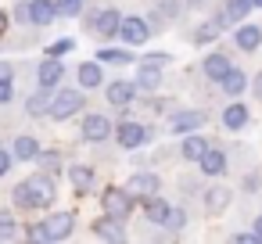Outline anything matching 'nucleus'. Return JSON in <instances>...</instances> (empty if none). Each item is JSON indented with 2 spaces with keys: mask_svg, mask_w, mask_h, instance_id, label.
<instances>
[{
  "mask_svg": "<svg viewBox=\"0 0 262 244\" xmlns=\"http://www.w3.org/2000/svg\"><path fill=\"white\" fill-rule=\"evenodd\" d=\"M79 108H86L83 90H58L54 101H51V119H54V122H65V119H72Z\"/></svg>",
  "mask_w": 262,
  "mask_h": 244,
  "instance_id": "obj_1",
  "label": "nucleus"
},
{
  "mask_svg": "<svg viewBox=\"0 0 262 244\" xmlns=\"http://www.w3.org/2000/svg\"><path fill=\"white\" fill-rule=\"evenodd\" d=\"M26 187H29V194H33V208H51L54 205V197H58V190H54V180H51V172H36V176H29L26 180Z\"/></svg>",
  "mask_w": 262,
  "mask_h": 244,
  "instance_id": "obj_2",
  "label": "nucleus"
},
{
  "mask_svg": "<svg viewBox=\"0 0 262 244\" xmlns=\"http://www.w3.org/2000/svg\"><path fill=\"white\" fill-rule=\"evenodd\" d=\"M101 201H104V212H108V215H115V219H126V215L133 212V190H129V187H126V190L108 187Z\"/></svg>",
  "mask_w": 262,
  "mask_h": 244,
  "instance_id": "obj_3",
  "label": "nucleus"
},
{
  "mask_svg": "<svg viewBox=\"0 0 262 244\" xmlns=\"http://www.w3.org/2000/svg\"><path fill=\"white\" fill-rule=\"evenodd\" d=\"M119 26H122V11H115V8H104V11H97V15L90 18V33H94V36H101V40L115 36V33H119Z\"/></svg>",
  "mask_w": 262,
  "mask_h": 244,
  "instance_id": "obj_4",
  "label": "nucleus"
},
{
  "mask_svg": "<svg viewBox=\"0 0 262 244\" xmlns=\"http://www.w3.org/2000/svg\"><path fill=\"white\" fill-rule=\"evenodd\" d=\"M119 33H122V40H126L129 47H140V43H147V36H151V26H147L140 15H122V26H119Z\"/></svg>",
  "mask_w": 262,
  "mask_h": 244,
  "instance_id": "obj_5",
  "label": "nucleus"
},
{
  "mask_svg": "<svg viewBox=\"0 0 262 244\" xmlns=\"http://www.w3.org/2000/svg\"><path fill=\"white\" fill-rule=\"evenodd\" d=\"M115 140H119L126 151H133V147H144V144L151 140V129L140 126V122H122V126L115 129Z\"/></svg>",
  "mask_w": 262,
  "mask_h": 244,
  "instance_id": "obj_6",
  "label": "nucleus"
},
{
  "mask_svg": "<svg viewBox=\"0 0 262 244\" xmlns=\"http://www.w3.org/2000/svg\"><path fill=\"white\" fill-rule=\"evenodd\" d=\"M43 226H47L51 240H65V237H72V230H76V212H54V215L43 219Z\"/></svg>",
  "mask_w": 262,
  "mask_h": 244,
  "instance_id": "obj_7",
  "label": "nucleus"
},
{
  "mask_svg": "<svg viewBox=\"0 0 262 244\" xmlns=\"http://www.w3.org/2000/svg\"><path fill=\"white\" fill-rule=\"evenodd\" d=\"M137 94H140V90H137V83H129V79H115V83L104 90V97H108L112 108H129V101H133Z\"/></svg>",
  "mask_w": 262,
  "mask_h": 244,
  "instance_id": "obj_8",
  "label": "nucleus"
},
{
  "mask_svg": "<svg viewBox=\"0 0 262 244\" xmlns=\"http://www.w3.org/2000/svg\"><path fill=\"white\" fill-rule=\"evenodd\" d=\"M108 137H112V122H108L104 115H86V119H83V140L101 144V140H108Z\"/></svg>",
  "mask_w": 262,
  "mask_h": 244,
  "instance_id": "obj_9",
  "label": "nucleus"
},
{
  "mask_svg": "<svg viewBox=\"0 0 262 244\" xmlns=\"http://www.w3.org/2000/svg\"><path fill=\"white\" fill-rule=\"evenodd\" d=\"M201 126H205V112H176V115H169L172 133H194Z\"/></svg>",
  "mask_w": 262,
  "mask_h": 244,
  "instance_id": "obj_10",
  "label": "nucleus"
},
{
  "mask_svg": "<svg viewBox=\"0 0 262 244\" xmlns=\"http://www.w3.org/2000/svg\"><path fill=\"white\" fill-rule=\"evenodd\" d=\"M230 197H233L230 187H208V190H205V212H208V215H223V212L230 208Z\"/></svg>",
  "mask_w": 262,
  "mask_h": 244,
  "instance_id": "obj_11",
  "label": "nucleus"
},
{
  "mask_svg": "<svg viewBox=\"0 0 262 244\" xmlns=\"http://www.w3.org/2000/svg\"><path fill=\"white\" fill-rule=\"evenodd\" d=\"M58 18V4L54 0H29V22L33 26H51Z\"/></svg>",
  "mask_w": 262,
  "mask_h": 244,
  "instance_id": "obj_12",
  "label": "nucleus"
},
{
  "mask_svg": "<svg viewBox=\"0 0 262 244\" xmlns=\"http://www.w3.org/2000/svg\"><path fill=\"white\" fill-rule=\"evenodd\" d=\"M251 8H255V0H226V8H223V15H219L215 22H219V26L226 29V26L241 22V18H244V15L251 11Z\"/></svg>",
  "mask_w": 262,
  "mask_h": 244,
  "instance_id": "obj_13",
  "label": "nucleus"
},
{
  "mask_svg": "<svg viewBox=\"0 0 262 244\" xmlns=\"http://www.w3.org/2000/svg\"><path fill=\"white\" fill-rule=\"evenodd\" d=\"M198 169H201L205 176H219V172H226V154L215 151V147H208V151L198 158Z\"/></svg>",
  "mask_w": 262,
  "mask_h": 244,
  "instance_id": "obj_14",
  "label": "nucleus"
},
{
  "mask_svg": "<svg viewBox=\"0 0 262 244\" xmlns=\"http://www.w3.org/2000/svg\"><path fill=\"white\" fill-rule=\"evenodd\" d=\"M158 86H162V69H158V65H140L137 90H140V94H155Z\"/></svg>",
  "mask_w": 262,
  "mask_h": 244,
  "instance_id": "obj_15",
  "label": "nucleus"
},
{
  "mask_svg": "<svg viewBox=\"0 0 262 244\" xmlns=\"http://www.w3.org/2000/svg\"><path fill=\"white\" fill-rule=\"evenodd\" d=\"M129 190H133V194L151 197V194H158V190H162V180H158L155 172H137V176L129 180Z\"/></svg>",
  "mask_w": 262,
  "mask_h": 244,
  "instance_id": "obj_16",
  "label": "nucleus"
},
{
  "mask_svg": "<svg viewBox=\"0 0 262 244\" xmlns=\"http://www.w3.org/2000/svg\"><path fill=\"white\" fill-rule=\"evenodd\" d=\"M169 201L165 197H158V194H151L147 197V205H144V215H147V223H155V226H165V215H169Z\"/></svg>",
  "mask_w": 262,
  "mask_h": 244,
  "instance_id": "obj_17",
  "label": "nucleus"
},
{
  "mask_svg": "<svg viewBox=\"0 0 262 244\" xmlns=\"http://www.w3.org/2000/svg\"><path fill=\"white\" fill-rule=\"evenodd\" d=\"M230 69H233V65H230V58H226V54H219V51H215V54H208V58H205V65H201V72H205L208 79H223Z\"/></svg>",
  "mask_w": 262,
  "mask_h": 244,
  "instance_id": "obj_18",
  "label": "nucleus"
},
{
  "mask_svg": "<svg viewBox=\"0 0 262 244\" xmlns=\"http://www.w3.org/2000/svg\"><path fill=\"white\" fill-rule=\"evenodd\" d=\"M36 76H40V86H47V90H51V86H54V83L65 76V69H61V58H47V61L36 69Z\"/></svg>",
  "mask_w": 262,
  "mask_h": 244,
  "instance_id": "obj_19",
  "label": "nucleus"
},
{
  "mask_svg": "<svg viewBox=\"0 0 262 244\" xmlns=\"http://www.w3.org/2000/svg\"><path fill=\"white\" fill-rule=\"evenodd\" d=\"M223 126H226V129H244V126H248V104L233 101V104L223 112Z\"/></svg>",
  "mask_w": 262,
  "mask_h": 244,
  "instance_id": "obj_20",
  "label": "nucleus"
},
{
  "mask_svg": "<svg viewBox=\"0 0 262 244\" xmlns=\"http://www.w3.org/2000/svg\"><path fill=\"white\" fill-rule=\"evenodd\" d=\"M219 83H223V90H226L230 97H241V94L248 90V76H244L241 69H230V72H226Z\"/></svg>",
  "mask_w": 262,
  "mask_h": 244,
  "instance_id": "obj_21",
  "label": "nucleus"
},
{
  "mask_svg": "<svg viewBox=\"0 0 262 244\" xmlns=\"http://www.w3.org/2000/svg\"><path fill=\"white\" fill-rule=\"evenodd\" d=\"M258 43H262V29L258 26H241L237 29V47L241 51H258Z\"/></svg>",
  "mask_w": 262,
  "mask_h": 244,
  "instance_id": "obj_22",
  "label": "nucleus"
},
{
  "mask_svg": "<svg viewBox=\"0 0 262 244\" xmlns=\"http://www.w3.org/2000/svg\"><path fill=\"white\" fill-rule=\"evenodd\" d=\"M51 101H54V97H51V94H47V86H43L40 94L26 97V112H29V115H36V119H40V115H51Z\"/></svg>",
  "mask_w": 262,
  "mask_h": 244,
  "instance_id": "obj_23",
  "label": "nucleus"
},
{
  "mask_svg": "<svg viewBox=\"0 0 262 244\" xmlns=\"http://www.w3.org/2000/svg\"><path fill=\"white\" fill-rule=\"evenodd\" d=\"M205 151H208V140L198 137V129H194L190 137H183V158H187V162H198Z\"/></svg>",
  "mask_w": 262,
  "mask_h": 244,
  "instance_id": "obj_24",
  "label": "nucleus"
},
{
  "mask_svg": "<svg viewBox=\"0 0 262 244\" xmlns=\"http://www.w3.org/2000/svg\"><path fill=\"white\" fill-rule=\"evenodd\" d=\"M101 61H86V65H79V83H83V90H94V86H101Z\"/></svg>",
  "mask_w": 262,
  "mask_h": 244,
  "instance_id": "obj_25",
  "label": "nucleus"
},
{
  "mask_svg": "<svg viewBox=\"0 0 262 244\" xmlns=\"http://www.w3.org/2000/svg\"><path fill=\"white\" fill-rule=\"evenodd\" d=\"M40 154V144H36V137H15V158H22V162H33Z\"/></svg>",
  "mask_w": 262,
  "mask_h": 244,
  "instance_id": "obj_26",
  "label": "nucleus"
},
{
  "mask_svg": "<svg viewBox=\"0 0 262 244\" xmlns=\"http://www.w3.org/2000/svg\"><path fill=\"white\" fill-rule=\"evenodd\" d=\"M69 180H72V187L83 194V190H90V183H94V169H90V165H72V169H69Z\"/></svg>",
  "mask_w": 262,
  "mask_h": 244,
  "instance_id": "obj_27",
  "label": "nucleus"
},
{
  "mask_svg": "<svg viewBox=\"0 0 262 244\" xmlns=\"http://www.w3.org/2000/svg\"><path fill=\"white\" fill-rule=\"evenodd\" d=\"M94 233H97V237H104V240H122V230L115 226V215L97 219V223H94Z\"/></svg>",
  "mask_w": 262,
  "mask_h": 244,
  "instance_id": "obj_28",
  "label": "nucleus"
},
{
  "mask_svg": "<svg viewBox=\"0 0 262 244\" xmlns=\"http://www.w3.org/2000/svg\"><path fill=\"white\" fill-rule=\"evenodd\" d=\"M97 61H101V65H129V61H133V54L115 51V47H104V51H97Z\"/></svg>",
  "mask_w": 262,
  "mask_h": 244,
  "instance_id": "obj_29",
  "label": "nucleus"
},
{
  "mask_svg": "<svg viewBox=\"0 0 262 244\" xmlns=\"http://www.w3.org/2000/svg\"><path fill=\"white\" fill-rule=\"evenodd\" d=\"M36 162H40V169H43V172H51V176H58V169H61V158H58L54 151H40V154H36Z\"/></svg>",
  "mask_w": 262,
  "mask_h": 244,
  "instance_id": "obj_30",
  "label": "nucleus"
},
{
  "mask_svg": "<svg viewBox=\"0 0 262 244\" xmlns=\"http://www.w3.org/2000/svg\"><path fill=\"white\" fill-rule=\"evenodd\" d=\"M18 233V223H15V215L11 212H0V240H11Z\"/></svg>",
  "mask_w": 262,
  "mask_h": 244,
  "instance_id": "obj_31",
  "label": "nucleus"
},
{
  "mask_svg": "<svg viewBox=\"0 0 262 244\" xmlns=\"http://www.w3.org/2000/svg\"><path fill=\"white\" fill-rule=\"evenodd\" d=\"M219 33H223V26H219V22H205V26H198L194 40H198V43H208V40H215Z\"/></svg>",
  "mask_w": 262,
  "mask_h": 244,
  "instance_id": "obj_32",
  "label": "nucleus"
},
{
  "mask_svg": "<svg viewBox=\"0 0 262 244\" xmlns=\"http://www.w3.org/2000/svg\"><path fill=\"white\" fill-rule=\"evenodd\" d=\"M187 226V212L183 208H169V215H165V230H183Z\"/></svg>",
  "mask_w": 262,
  "mask_h": 244,
  "instance_id": "obj_33",
  "label": "nucleus"
},
{
  "mask_svg": "<svg viewBox=\"0 0 262 244\" xmlns=\"http://www.w3.org/2000/svg\"><path fill=\"white\" fill-rule=\"evenodd\" d=\"M58 4V15H79L83 11V0H54Z\"/></svg>",
  "mask_w": 262,
  "mask_h": 244,
  "instance_id": "obj_34",
  "label": "nucleus"
},
{
  "mask_svg": "<svg viewBox=\"0 0 262 244\" xmlns=\"http://www.w3.org/2000/svg\"><path fill=\"white\" fill-rule=\"evenodd\" d=\"M15 205H18V208H33V194H29V187H26V183H18V187H15Z\"/></svg>",
  "mask_w": 262,
  "mask_h": 244,
  "instance_id": "obj_35",
  "label": "nucleus"
},
{
  "mask_svg": "<svg viewBox=\"0 0 262 244\" xmlns=\"http://www.w3.org/2000/svg\"><path fill=\"white\" fill-rule=\"evenodd\" d=\"M72 47H76V43H72V40H69V36H65V40H58V43H51V47H47V51H51V58H65V54H69V51H72Z\"/></svg>",
  "mask_w": 262,
  "mask_h": 244,
  "instance_id": "obj_36",
  "label": "nucleus"
},
{
  "mask_svg": "<svg viewBox=\"0 0 262 244\" xmlns=\"http://www.w3.org/2000/svg\"><path fill=\"white\" fill-rule=\"evenodd\" d=\"M140 65H158V69H162V65H169V54H165V51H158V54H144Z\"/></svg>",
  "mask_w": 262,
  "mask_h": 244,
  "instance_id": "obj_37",
  "label": "nucleus"
},
{
  "mask_svg": "<svg viewBox=\"0 0 262 244\" xmlns=\"http://www.w3.org/2000/svg\"><path fill=\"white\" fill-rule=\"evenodd\" d=\"M8 172H11V151L0 147V176H8Z\"/></svg>",
  "mask_w": 262,
  "mask_h": 244,
  "instance_id": "obj_38",
  "label": "nucleus"
},
{
  "mask_svg": "<svg viewBox=\"0 0 262 244\" xmlns=\"http://www.w3.org/2000/svg\"><path fill=\"white\" fill-rule=\"evenodd\" d=\"M29 237H33V240H51V233H47V226H43V223H40V226H33V230H29Z\"/></svg>",
  "mask_w": 262,
  "mask_h": 244,
  "instance_id": "obj_39",
  "label": "nucleus"
},
{
  "mask_svg": "<svg viewBox=\"0 0 262 244\" xmlns=\"http://www.w3.org/2000/svg\"><path fill=\"white\" fill-rule=\"evenodd\" d=\"M11 101V79H0V104Z\"/></svg>",
  "mask_w": 262,
  "mask_h": 244,
  "instance_id": "obj_40",
  "label": "nucleus"
},
{
  "mask_svg": "<svg viewBox=\"0 0 262 244\" xmlns=\"http://www.w3.org/2000/svg\"><path fill=\"white\" fill-rule=\"evenodd\" d=\"M233 240H241V244H255V240H258V233H255V230H248V233H237Z\"/></svg>",
  "mask_w": 262,
  "mask_h": 244,
  "instance_id": "obj_41",
  "label": "nucleus"
},
{
  "mask_svg": "<svg viewBox=\"0 0 262 244\" xmlns=\"http://www.w3.org/2000/svg\"><path fill=\"white\" fill-rule=\"evenodd\" d=\"M15 18H18V22H29V4H18V8H15Z\"/></svg>",
  "mask_w": 262,
  "mask_h": 244,
  "instance_id": "obj_42",
  "label": "nucleus"
},
{
  "mask_svg": "<svg viewBox=\"0 0 262 244\" xmlns=\"http://www.w3.org/2000/svg\"><path fill=\"white\" fill-rule=\"evenodd\" d=\"M0 79H11V65L8 61H0Z\"/></svg>",
  "mask_w": 262,
  "mask_h": 244,
  "instance_id": "obj_43",
  "label": "nucleus"
},
{
  "mask_svg": "<svg viewBox=\"0 0 262 244\" xmlns=\"http://www.w3.org/2000/svg\"><path fill=\"white\" fill-rule=\"evenodd\" d=\"M8 33V11H0V36Z\"/></svg>",
  "mask_w": 262,
  "mask_h": 244,
  "instance_id": "obj_44",
  "label": "nucleus"
},
{
  "mask_svg": "<svg viewBox=\"0 0 262 244\" xmlns=\"http://www.w3.org/2000/svg\"><path fill=\"white\" fill-rule=\"evenodd\" d=\"M255 233H258V240H262V215L255 219Z\"/></svg>",
  "mask_w": 262,
  "mask_h": 244,
  "instance_id": "obj_45",
  "label": "nucleus"
},
{
  "mask_svg": "<svg viewBox=\"0 0 262 244\" xmlns=\"http://www.w3.org/2000/svg\"><path fill=\"white\" fill-rule=\"evenodd\" d=\"M255 90H258V94H262V72H258V79H255Z\"/></svg>",
  "mask_w": 262,
  "mask_h": 244,
  "instance_id": "obj_46",
  "label": "nucleus"
},
{
  "mask_svg": "<svg viewBox=\"0 0 262 244\" xmlns=\"http://www.w3.org/2000/svg\"><path fill=\"white\" fill-rule=\"evenodd\" d=\"M255 8H262V0H255Z\"/></svg>",
  "mask_w": 262,
  "mask_h": 244,
  "instance_id": "obj_47",
  "label": "nucleus"
}]
</instances>
